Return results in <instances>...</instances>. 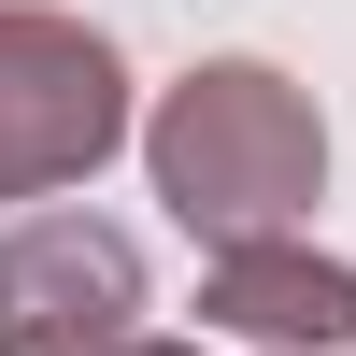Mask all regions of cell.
<instances>
[{
    "label": "cell",
    "instance_id": "3",
    "mask_svg": "<svg viewBox=\"0 0 356 356\" xmlns=\"http://www.w3.org/2000/svg\"><path fill=\"white\" fill-rule=\"evenodd\" d=\"M0 72H43V86H29V114H43V129L0 143V186H43V171H72V157H100V143H114V57H100V43L0 29ZM0 114H15V86H0Z\"/></svg>",
    "mask_w": 356,
    "mask_h": 356
},
{
    "label": "cell",
    "instance_id": "4",
    "mask_svg": "<svg viewBox=\"0 0 356 356\" xmlns=\"http://www.w3.org/2000/svg\"><path fill=\"white\" fill-rule=\"evenodd\" d=\"M243 328H314V342H342L356 328V285L342 271H271V257H228V285H214Z\"/></svg>",
    "mask_w": 356,
    "mask_h": 356
},
{
    "label": "cell",
    "instance_id": "2",
    "mask_svg": "<svg viewBox=\"0 0 356 356\" xmlns=\"http://www.w3.org/2000/svg\"><path fill=\"white\" fill-rule=\"evenodd\" d=\"M129 314V243L114 228H29L15 257H0V356H86Z\"/></svg>",
    "mask_w": 356,
    "mask_h": 356
},
{
    "label": "cell",
    "instance_id": "1",
    "mask_svg": "<svg viewBox=\"0 0 356 356\" xmlns=\"http://www.w3.org/2000/svg\"><path fill=\"white\" fill-rule=\"evenodd\" d=\"M157 171H171V200H186V214L257 228V214H285V200L314 186V129L285 114L271 72H200L186 114L157 129Z\"/></svg>",
    "mask_w": 356,
    "mask_h": 356
}]
</instances>
